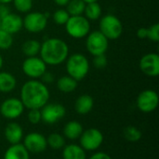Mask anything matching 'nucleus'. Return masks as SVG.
I'll return each instance as SVG.
<instances>
[{
    "label": "nucleus",
    "mask_w": 159,
    "mask_h": 159,
    "mask_svg": "<svg viewBox=\"0 0 159 159\" xmlns=\"http://www.w3.org/2000/svg\"><path fill=\"white\" fill-rule=\"evenodd\" d=\"M12 2V0H0V4H8Z\"/></svg>",
    "instance_id": "40"
},
{
    "label": "nucleus",
    "mask_w": 159,
    "mask_h": 159,
    "mask_svg": "<svg viewBox=\"0 0 159 159\" xmlns=\"http://www.w3.org/2000/svg\"><path fill=\"white\" fill-rule=\"evenodd\" d=\"M40 79H42V82H44L45 84H47V83H51V82H53V81H54L53 75H52L50 72H48V71H46V72L41 76Z\"/></svg>",
    "instance_id": "34"
},
{
    "label": "nucleus",
    "mask_w": 159,
    "mask_h": 159,
    "mask_svg": "<svg viewBox=\"0 0 159 159\" xmlns=\"http://www.w3.org/2000/svg\"><path fill=\"white\" fill-rule=\"evenodd\" d=\"M158 102L159 97L157 93L151 89L141 92L136 101L138 109L145 113L154 112L157 108Z\"/></svg>",
    "instance_id": "11"
},
{
    "label": "nucleus",
    "mask_w": 159,
    "mask_h": 159,
    "mask_svg": "<svg viewBox=\"0 0 159 159\" xmlns=\"http://www.w3.org/2000/svg\"><path fill=\"white\" fill-rule=\"evenodd\" d=\"M47 142L52 149H55V150L61 149L62 147H64V144H65V141L63 137L58 133L50 134L48 138L47 139Z\"/></svg>",
    "instance_id": "26"
},
{
    "label": "nucleus",
    "mask_w": 159,
    "mask_h": 159,
    "mask_svg": "<svg viewBox=\"0 0 159 159\" xmlns=\"http://www.w3.org/2000/svg\"><path fill=\"white\" fill-rule=\"evenodd\" d=\"M28 120L33 125L38 124L41 121L40 109H31L28 112Z\"/></svg>",
    "instance_id": "32"
},
{
    "label": "nucleus",
    "mask_w": 159,
    "mask_h": 159,
    "mask_svg": "<svg viewBox=\"0 0 159 159\" xmlns=\"http://www.w3.org/2000/svg\"><path fill=\"white\" fill-rule=\"evenodd\" d=\"M65 7L70 16H77L84 13L86 3L83 0H70Z\"/></svg>",
    "instance_id": "25"
},
{
    "label": "nucleus",
    "mask_w": 159,
    "mask_h": 159,
    "mask_svg": "<svg viewBox=\"0 0 159 159\" xmlns=\"http://www.w3.org/2000/svg\"><path fill=\"white\" fill-rule=\"evenodd\" d=\"M100 31L108 40L117 39L123 33V24L116 16L107 14L100 21Z\"/></svg>",
    "instance_id": "5"
},
{
    "label": "nucleus",
    "mask_w": 159,
    "mask_h": 159,
    "mask_svg": "<svg viewBox=\"0 0 159 159\" xmlns=\"http://www.w3.org/2000/svg\"><path fill=\"white\" fill-rule=\"evenodd\" d=\"M140 68L148 77H157L159 74V55L155 52L144 54L140 60Z\"/></svg>",
    "instance_id": "13"
},
{
    "label": "nucleus",
    "mask_w": 159,
    "mask_h": 159,
    "mask_svg": "<svg viewBox=\"0 0 159 159\" xmlns=\"http://www.w3.org/2000/svg\"><path fill=\"white\" fill-rule=\"evenodd\" d=\"M4 159H30L29 152L23 144H12L5 153Z\"/></svg>",
    "instance_id": "18"
},
{
    "label": "nucleus",
    "mask_w": 159,
    "mask_h": 159,
    "mask_svg": "<svg viewBox=\"0 0 159 159\" xmlns=\"http://www.w3.org/2000/svg\"><path fill=\"white\" fill-rule=\"evenodd\" d=\"M7 5V4H0V18L1 19L10 13L9 7Z\"/></svg>",
    "instance_id": "35"
},
{
    "label": "nucleus",
    "mask_w": 159,
    "mask_h": 159,
    "mask_svg": "<svg viewBox=\"0 0 159 159\" xmlns=\"http://www.w3.org/2000/svg\"><path fill=\"white\" fill-rule=\"evenodd\" d=\"M41 120L48 125L59 122L65 116L66 110L63 105L59 103H47L41 108Z\"/></svg>",
    "instance_id": "9"
},
{
    "label": "nucleus",
    "mask_w": 159,
    "mask_h": 159,
    "mask_svg": "<svg viewBox=\"0 0 159 159\" xmlns=\"http://www.w3.org/2000/svg\"><path fill=\"white\" fill-rule=\"evenodd\" d=\"M5 137L10 144L20 143L23 137L21 127L17 123H9L5 128Z\"/></svg>",
    "instance_id": "16"
},
{
    "label": "nucleus",
    "mask_w": 159,
    "mask_h": 159,
    "mask_svg": "<svg viewBox=\"0 0 159 159\" xmlns=\"http://www.w3.org/2000/svg\"><path fill=\"white\" fill-rule=\"evenodd\" d=\"M23 145L28 152L37 154L46 150L48 142L47 139L42 134L37 132H32L26 135V137L24 138Z\"/></svg>",
    "instance_id": "14"
},
{
    "label": "nucleus",
    "mask_w": 159,
    "mask_h": 159,
    "mask_svg": "<svg viewBox=\"0 0 159 159\" xmlns=\"http://www.w3.org/2000/svg\"><path fill=\"white\" fill-rule=\"evenodd\" d=\"M66 71L75 80H83L89 71V62L82 53H74L66 59Z\"/></svg>",
    "instance_id": "3"
},
{
    "label": "nucleus",
    "mask_w": 159,
    "mask_h": 159,
    "mask_svg": "<svg viewBox=\"0 0 159 159\" xmlns=\"http://www.w3.org/2000/svg\"><path fill=\"white\" fill-rule=\"evenodd\" d=\"M13 44L12 35L0 28V50H7Z\"/></svg>",
    "instance_id": "28"
},
{
    "label": "nucleus",
    "mask_w": 159,
    "mask_h": 159,
    "mask_svg": "<svg viewBox=\"0 0 159 159\" xmlns=\"http://www.w3.org/2000/svg\"><path fill=\"white\" fill-rule=\"evenodd\" d=\"M89 159H112L111 157L105 153H102V152H100V153H96L94 154L92 157H90Z\"/></svg>",
    "instance_id": "37"
},
{
    "label": "nucleus",
    "mask_w": 159,
    "mask_h": 159,
    "mask_svg": "<svg viewBox=\"0 0 159 159\" xmlns=\"http://www.w3.org/2000/svg\"><path fill=\"white\" fill-rule=\"evenodd\" d=\"M108 45L109 40L100 30L89 32L87 36V50L93 56L104 54L108 49Z\"/></svg>",
    "instance_id": "6"
},
{
    "label": "nucleus",
    "mask_w": 159,
    "mask_h": 159,
    "mask_svg": "<svg viewBox=\"0 0 159 159\" xmlns=\"http://www.w3.org/2000/svg\"><path fill=\"white\" fill-rule=\"evenodd\" d=\"M124 137L126 138L127 141L131 142H139L142 138V132L140 129H138L135 127H127L124 129Z\"/></svg>",
    "instance_id": "27"
},
{
    "label": "nucleus",
    "mask_w": 159,
    "mask_h": 159,
    "mask_svg": "<svg viewBox=\"0 0 159 159\" xmlns=\"http://www.w3.org/2000/svg\"><path fill=\"white\" fill-rule=\"evenodd\" d=\"M64 25L67 34L74 38H83L90 32L89 21L83 15L70 16Z\"/></svg>",
    "instance_id": "4"
},
{
    "label": "nucleus",
    "mask_w": 159,
    "mask_h": 159,
    "mask_svg": "<svg viewBox=\"0 0 159 159\" xmlns=\"http://www.w3.org/2000/svg\"><path fill=\"white\" fill-rule=\"evenodd\" d=\"M3 65H4V59H3V56L0 54V69L3 67Z\"/></svg>",
    "instance_id": "39"
},
{
    "label": "nucleus",
    "mask_w": 159,
    "mask_h": 159,
    "mask_svg": "<svg viewBox=\"0 0 159 159\" xmlns=\"http://www.w3.org/2000/svg\"><path fill=\"white\" fill-rule=\"evenodd\" d=\"M17 81L16 78L9 72L1 71L0 72V92L9 93L13 91L16 87Z\"/></svg>",
    "instance_id": "19"
},
{
    "label": "nucleus",
    "mask_w": 159,
    "mask_h": 159,
    "mask_svg": "<svg viewBox=\"0 0 159 159\" xmlns=\"http://www.w3.org/2000/svg\"><path fill=\"white\" fill-rule=\"evenodd\" d=\"M63 159H86L85 150L76 144H70L64 147L62 152Z\"/></svg>",
    "instance_id": "21"
},
{
    "label": "nucleus",
    "mask_w": 159,
    "mask_h": 159,
    "mask_svg": "<svg viewBox=\"0 0 159 159\" xmlns=\"http://www.w3.org/2000/svg\"><path fill=\"white\" fill-rule=\"evenodd\" d=\"M85 17L89 21H96L102 15V7L98 2L87 3L85 7Z\"/></svg>",
    "instance_id": "24"
},
{
    "label": "nucleus",
    "mask_w": 159,
    "mask_h": 159,
    "mask_svg": "<svg viewBox=\"0 0 159 159\" xmlns=\"http://www.w3.org/2000/svg\"><path fill=\"white\" fill-rule=\"evenodd\" d=\"M22 27L23 22L21 17L15 13L10 12L7 16L3 17L0 22V28L11 35L20 32Z\"/></svg>",
    "instance_id": "15"
},
{
    "label": "nucleus",
    "mask_w": 159,
    "mask_h": 159,
    "mask_svg": "<svg viewBox=\"0 0 159 159\" xmlns=\"http://www.w3.org/2000/svg\"><path fill=\"white\" fill-rule=\"evenodd\" d=\"M0 22H1V18H0Z\"/></svg>",
    "instance_id": "42"
},
{
    "label": "nucleus",
    "mask_w": 159,
    "mask_h": 159,
    "mask_svg": "<svg viewBox=\"0 0 159 159\" xmlns=\"http://www.w3.org/2000/svg\"><path fill=\"white\" fill-rule=\"evenodd\" d=\"M24 111V106L20 99L10 97L6 99L0 105V112L7 119H16L20 117Z\"/></svg>",
    "instance_id": "12"
},
{
    "label": "nucleus",
    "mask_w": 159,
    "mask_h": 159,
    "mask_svg": "<svg viewBox=\"0 0 159 159\" xmlns=\"http://www.w3.org/2000/svg\"><path fill=\"white\" fill-rule=\"evenodd\" d=\"M70 0H54V2L60 7H65Z\"/></svg>",
    "instance_id": "38"
},
{
    "label": "nucleus",
    "mask_w": 159,
    "mask_h": 159,
    "mask_svg": "<svg viewBox=\"0 0 159 159\" xmlns=\"http://www.w3.org/2000/svg\"><path fill=\"white\" fill-rule=\"evenodd\" d=\"M147 37L153 42L159 41V24L155 23L147 28Z\"/></svg>",
    "instance_id": "31"
},
{
    "label": "nucleus",
    "mask_w": 159,
    "mask_h": 159,
    "mask_svg": "<svg viewBox=\"0 0 159 159\" xmlns=\"http://www.w3.org/2000/svg\"><path fill=\"white\" fill-rule=\"evenodd\" d=\"M69 17H70V14L64 8L57 9L53 13V21L58 25H64L66 23V22L68 21Z\"/></svg>",
    "instance_id": "29"
},
{
    "label": "nucleus",
    "mask_w": 159,
    "mask_h": 159,
    "mask_svg": "<svg viewBox=\"0 0 159 159\" xmlns=\"http://www.w3.org/2000/svg\"><path fill=\"white\" fill-rule=\"evenodd\" d=\"M41 48V43L35 39H29L26 40L22 45H21V51L24 55L27 57H32V56H37L39 54Z\"/></svg>",
    "instance_id": "23"
},
{
    "label": "nucleus",
    "mask_w": 159,
    "mask_h": 159,
    "mask_svg": "<svg viewBox=\"0 0 159 159\" xmlns=\"http://www.w3.org/2000/svg\"><path fill=\"white\" fill-rule=\"evenodd\" d=\"M15 8L21 13H28L33 7V0H12Z\"/></svg>",
    "instance_id": "30"
},
{
    "label": "nucleus",
    "mask_w": 159,
    "mask_h": 159,
    "mask_svg": "<svg viewBox=\"0 0 159 159\" xmlns=\"http://www.w3.org/2000/svg\"><path fill=\"white\" fill-rule=\"evenodd\" d=\"M23 73L30 79L37 80L47 71L46 63L37 56L27 57L21 66Z\"/></svg>",
    "instance_id": "8"
},
{
    "label": "nucleus",
    "mask_w": 159,
    "mask_h": 159,
    "mask_svg": "<svg viewBox=\"0 0 159 159\" xmlns=\"http://www.w3.org/2000/svg\"><path fill=\"white\" fill-rule=\"evenodd\" d=\"M57 87L62 93H72L77 87V81L69 75L61 76L57 81Z\"/></svg>",
    "instance_id": "22"
},
{
    "label": "nucleus",
    "mask_w": 159,
    "mask_h": 159,
    "mask_svg": "<svg viewBox=\"0 0 159 159\" xmlns=\"http://www.w3.org/2000/svg\"><path fill=\"white\" fill-rule=\"evenodd\" d=\"M93 65L96 68H99V69L104 68L107 65V58L105 54L95 55L93 59Z\"/></svg>",
    "instance_id": "33"
},
{
    "label": "nucleus",
    "mask_w": 159,
    "mask_h": 159,
    "mask_svg": "<svg viewBox=\"0 0 159 159\" xmlns=\"http://www.w3.org/2000/svg\"><path fill=\"white\" fill-rule=\"evenodd\" d=\"M94 105V100L89 95H81L75 103V110L77 113L84 115L89 113Z\"/></svg>",
    "instance_id": "17"
},
{
    "label": "nucleus",
    "mask_w": 159,
    "mask_h": 159,
    "mask_svg": "<svg viewBox=\"0 0 159 159\" xmlns=\"http://www.w3.org/2000/svg\"><path fill=\"white\" fill-rule=\"evenodd\" d=\"M49 99V91L48 86L38 81L31 79L26 82L20 89V100L24 106L29 110L41 109Z\"/></svg>",
    "instance_id": "1"
},
{
    "label": "nucleus",
    "mask_w": 159,
    "mask_h": 159,
    "mask_svg": "<svg viewBox=\"0 0 159 159\" xmlns=\"http://www.w3.org/2000/svg\"><path fill=\"white\" fill-rule=\"evenodd\" d=\"M86 4L87 3H92V2H98L99 0H83Z\"/></svg>",
    "instance_id": "41"
},
{
    "label": "nucleus",
    "mask_w": 159,
    "mask_h": 159,
    "mask_svg": "<svg viewBox=\"0 0 159 159\" xmlns=\"http://www.w3.org/2000/svg\"><path fill=\"white\" fill-rule=\"evenodd\" d=\"M82 132H83V127L77 121L68 122L63 128L64 136L70 140H76L81 136Z\"/></svg>",
    "instance_id": "20"
},
{
    "label": "nucleus",
    "mask_w": 159,
    "mask_h": 159,
    "mask_svg": "<svg viewBox=\"0 0 159 159\" xmlns=\"http://www.w3.org/2000/svg\"><path fill=\"white\" fill-rule=\"evenodd\" d=\"M48 14L42 13L38 11L29 12L22 19L23 27L29 32L33 34L42 32L48 24Z\"/></svg>",
    "instance_id": "7"
},
{
    "label": "nucleus",
    "mask_w": 159,
    "mask_h": 159,
    "mask_svg": "<svg viewBox=\"0 0 159 159\" xmlns=\"http://www.w3.org/2000/svg\"><path fill=\"white\" fill-rule=\"evenodd\" d=\"M137 37L141 39L147 37V28L146 27H141L137 30Z\"/></svg>",
    "instance_id": "36"
},
{
    "label": "nucleus",
    "mask_w": 159,
    "mask_h": 159,
    "mask_svg": "<svg viewBox=\"0 0 159 159\" xmlns=\"http://www.w3.org/2000/svg\"><path fill=\"white\" fill-rule=\"evenodd\" d=\"M79 138L81 147L87 151L97 150L103 142V135L97 128H89L83 131Z\"/></svg>",
    "instance_id": "10"
},
{
    "label": "nucleus",
    "mask_w": 159,
    "mask_h": 159,
    "mask_svg": "<svg viewBox=\"0 0 159 159\" xmlns=\"http://www.w3.org/2000/svg\"><path fill=\"white\" fill-rule=\"evenodd\" d=\"M40 58L49 66H58L66 61L69 56L67 43L58 37H50L41 44Z\"/></svg>",
    "instance_id": "2"
}]
</instances>
